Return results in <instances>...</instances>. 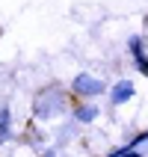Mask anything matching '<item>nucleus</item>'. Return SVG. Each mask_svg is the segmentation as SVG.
<instances>
[{"mask_svg": "<svg viewBox=\"0 0 148 157\" xmlns=\"http://www.w3.org/2000/svg\"><path fill=\"white\" fill-rule=\"evenodd\" d=\"M133 95H136L133 80H116V86L110 89V104H127Z\"/></svg>", "mask_w": 148, "mask_h": 157, "instance_id": "4", "label": "nucleus"}, {"mask_svg": "<svg viewBox=\"0 0 148 157\" xmlns=\"http://www.w3.org/2000/svg\"><path fill=\"white\" fill-rule=\"evenodd\" d=\"M62 110H65V101H62V92L56 86H51V89H44V92L36 95V104H33L36 119H53Z\"/></svg>", "mask_w": 148, "mask_h": 157, "instance_id": "1", "label": "nucleus"}, {"mask_svg": "<svg viewBox=\"0 0 148 157\" xmlns=\"http://www.w3.org/2000/svg\"><path fill=\"white\" fill-rule=\"evenodd\" d=\"M122 157H142L139 151H133V148H122Z\"/></svg>", "mask_w": 148, "mask_h": 157, "instance_id": "7", "label": "nucleus"}, {"mask_svg": "<svg viewBox=\"0 0 148 157\" xmlns=\"http://www.w3.org/2000/svg\"><path fill=\"white\" fill-rule=\"evenodd\" d=\"M12 136V113L9 107H0V142H6Z\"/></svg>", "mask_w": 148, "mask_h": 157, "instance_id": "5", "label": "nucleus"}, {"mask_svg": "<svg viewBox=\"0 0 148 157\" xmlns=\"http://www.w3.org/2000/svg\"><path fill=\"white\" fill-rule=\"evenodd\" d=\"M127 51H131L133 56V65L142 71V74H148V53H145V39L142 36H131V42H127Z\"/></svg>", "mask_w": 148, "mask_h": 157, "instance_id": "3", "label": "nucleus"}, {"mask_svg": "<svg viewBox=\"0 0 148 157\" xmlns=\"http://www.w3.org/2000/svg\"><path fill=\"white\" fill-rule=\"evenodd\" d=\"M42 157H56V151H44V154Z\"/></svg>", "mask_w": 148, "mask_h": 157, "instance_id": "8", "label": "nucleus"}, {"mask_svg": "<svg viewBox=\"0 0 148 157\" xmlns=\"http://www.w3.org/2000/svg\"><path fill=\"white\" fill-rule=\"evenodd\" d=\"M71 89H74L80 98H98V95H104V92H107L104 80L92 77V74H77L74 83H71Z\"/></svg>", "mask_w": 148, "mask_h": 157, "instance_id": "2", "label": "nucleus"}, {"mask_svg": "<svg viewBox=\"0 0 148 157\" xmlns=\"http://www.w3.org/2000/svg\"><path fill=\"white\" fill-rule=\"evenodd\" d=\"M74 119H77V122H95V119H98V107L95 104L77 107V110H74Z\"/></svg>", "mask_w": 148, "mask_h": 157, "instance_id": "6", "label": "nucleus"}]
</instances>
